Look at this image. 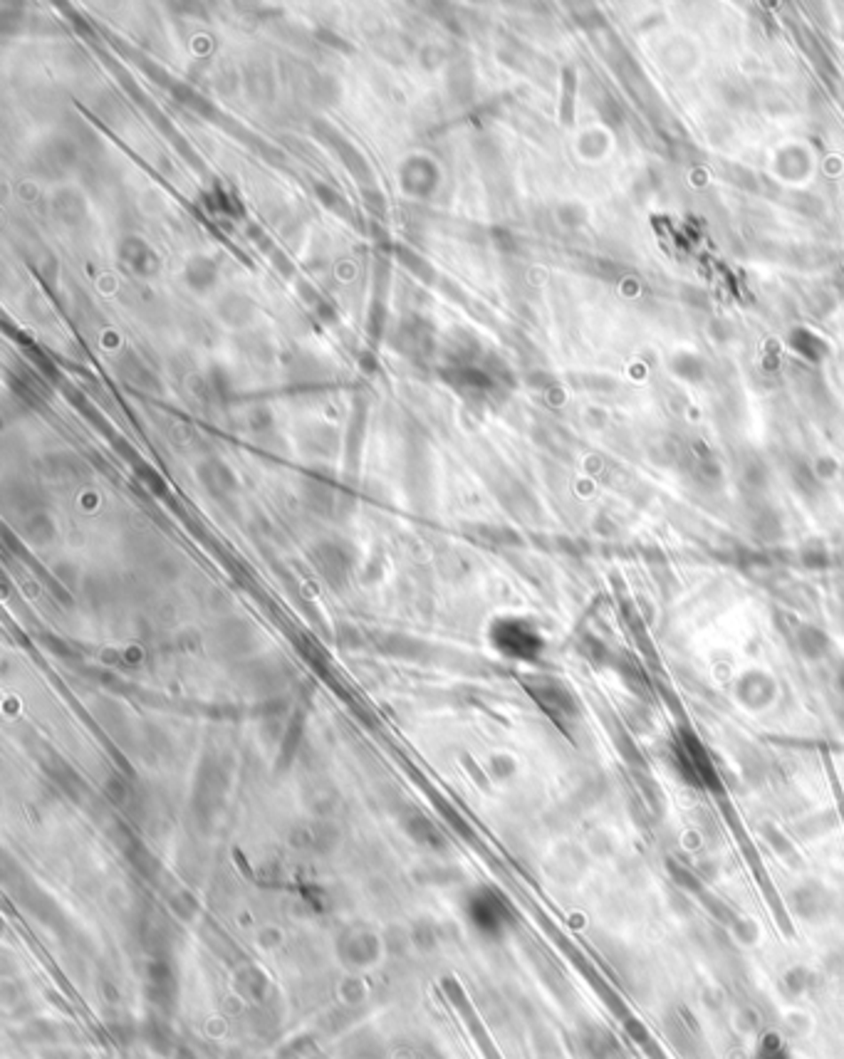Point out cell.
<instances>
[{
  "instance_id": "4",
  "label": "cell",
  "mask_w": 844,
  "mask_h": 1059,
  "mask_svg": "<svg viewBox=\"0 0 844 1059\" xmlns=\"http://www.w3.org/2000/svg\"><path fill=\"white\" fill-rule=\"evenodd\" d=\"M394 255L399 258L401 265H406L419 280H422L423 285H429V287H436V285L441 283V278H438V272L434 271V265L431 263H426V260L422 258V255H416V250H409V247L404 246H394Z\"/></svg>"
},
{
  "instance_id": "6",
  "label": "cell",
  "mask_w": 844,
  "mask_h": 1059,
  "mask_svg": "<svg viewBox=\"0 0 844 1059\" xmlns=\"http://www.w3.org/2000/svg\"><path fill=\"white\" fill-rule=\"evenodd\" d=\"M315 196L319 200H322V206L325 208H329L332 213H337V216H342V218H347V221H352V206L347 203V199L342 196V193H337V191L332 189V186H327V184H322V181H317L315 186Z\"/></svg>"
},
{
  "instance_id": "1",
  "label": "cell",
  "mask_w": 844,
  "mask_h": 1059,
  "mask_svg": "<svg viewBox=\"0 0 844 1059\" xmlns=\"http://www.w3.org/2000/svg\"><path fill=\"white\" fill-rule=\"evenodd\" d=\"M315 134L322 139V142L327 144V146H332L335 149V153L342 159V164L350 169V174H352L359 184H364V189H367V184H372L375 186V174H372V169H369V164H367V159H364L362 153L354 149L352 144L347 142L344 137H342L340 131L332 129L329 124H325V122H315Z\"/></svg>"
},
{
  "instance_id": "5",
  "label": "cell",
  "mask_w": 844,
  "mask_h": 1059,
  "mask_svg": "<svg viewBox=\"0 0 844 1059\" xmlns=\"http://www.w3.org/2000/svg\"><path fill=\"white\" fill-rule=\"evenodd\" d=\"M186 280L191 283V287H196V290H209V287H213L216 280H218L216 263L209 258H193L186 268Z\"/></svg>"
},
{
  "instance_id": "7",
  "label": "cell",
  "mask_w": 844,
  "mask_h": 1059,
  "mask_svg": "<svg viewBox=\"0 0 844 1059\" xmlns=\"http://www.w3.org/2000/svg\"><path fill=\"white\" fill-rule=\"evenodd\" d=\"M362 196H364V203L369 206V211L376 213V216H384V211H387V199H384V193L376 189V186H367V189H362Z\"/></svg>"
},
{
  "instance_id": "3",
  "label": "cell",
  "mask_w": 844,
  "mask_h": 1059,
  "mask_svg": "<svg viewBox=\"0 0 844 1059\" xmlns=\"http://www.w3.org/2000/svg\"><path fill=\"white\" fill-rule=\"evenodd\" d=\"M122 258H124V263L130 265L131 271L139 272V275H144V278H149V275H154V272L159 271V258H156V253H154L152 247L146 246L144 240H139V238H127L124 243H122Z\"/></svg>"
},
{
  "instance_id": "8",
  "label": "cell",
  "mask_w": 844,
  "mask_h": 1059,
  "mask_svg": "<svg viewBox=\"0 0 844 1059\" xmlns=\"http://www.w3.org/2000/svg\"><path fill=\"white\" fill-rule=\"evenodd\" d=\"M317 35L322 37V40H327L329 45H335V48H344V50H350V45H347V43H342L340 37L327 35V30H317Z\"/></svg>"
},
{
  "instance_id": "2",
  "label": "cell",
  "mask_w": 844,
  "mask_h": 1059,
  "mask_svg": "<svg viewBox=\"0 0 844 1059\" xmlns=\"http://www.w3.org/2000/svg\"><path fill=\"white\" fill-rule=\"evenodd\" d=\"M399 352L411 354L414 359H423L434 354V332L419 318H409L399 327Z\"/></svg>"
}]
</instances>
